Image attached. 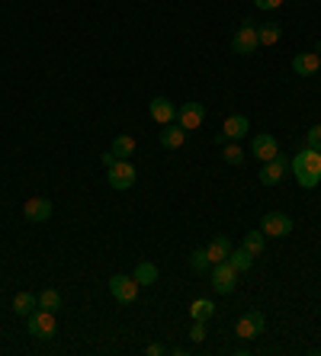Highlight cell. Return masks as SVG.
<instances>
[{
    "mask_svg": "<svg viewBox=\"0 0 321 356\" xmlns=\"http://www.w3.org/2000/svg\"><path fill=\"white\" fill-rule=\"evenodd\" d=\"M289 170H292V177H296V183L302 190H315L321 183V151L305 145L296 158L289 161Z\"/></svg>",
    "mask_w": 321,
    "mask_h": 356,
    "instance_id": "1",
    "label": "cell"
},
{
    "mask_svg": "<svg viewBox=\"0 0 321 356\" xmlns=\"http://www.w3.org/2000/svg\"><path fill=\"white\" fill-rule=\"evenodd\" d=\"M257 49H260V39H257V26L251 23V19H244V26H241L238 33L231 35V51H235V55H241V58H251Z\"/></svg>",
    "mask_w": 321,
    "mask_h": 356,
    "instance_id": "2",
    "label": "cell"
},
{
    "mask_svg": "<svg viewBox=\"0 0 321 356\" xmlns=\"http://www.w3.org/2000/svg\"><path fill=\"white\" fill-rule=\"evenodd\" d=\"M26 321H29V334L39 340H52L58 334V318H55V312H49V308H36Z\"/></svg>",
    "mask_w": 321,
    "mask_h": 356,
    "instance_id": "3",
    "label": "cell"
},
{
    "mask_svg": "<svg viewBox=\"0 0 321 356\" xmlns=\"http://www.w3.org/2000/svg\"><path fill=\"white\" fill-rule=\"evenodd\" d=\"M267 327V318L264 312H257V308H251V312H244V315L238 318V324H235V334H238L241 340H254L260 337Z\"/></svg>",
    "mask_w": 321,
    "mask_h": 356,
    "instance_id": "4",
    "label": "cell"
},
{
    "mask_svg": "<svg viewBox=\"0 0 321 356\" xmlns=\"http://www.w3.org/2000/svg\"><path fill=\"white\" fill-rule=\"evenodd\" d=\"M235 286H238V270H235L228 260L212 264V289L219 292V296H231V292H235Z\"/></svg>",
    "mask_w": 321,
    "mask_h": 356,
    "instance_id": "5",
    "label": "cell"
},
{
    "mask_svg": "<svg viewBox=\"0 0 321 356\" xmlns=\"http://www.w3.org/2000/svg\"><path fill=\"white\" fill-rule=\"evenodd\" d=\"M139 282H135V276H109V292H113L116 302H123V305H132L135 298H139Z\"/></svg>",
    "mask_w": 321,
    "mask_h": 356,
    "instance_id": "6",
    "label": "cell"
},
{
    "mask_svg": "<svg viewBox=\"0 0 321 356\" xmlns=\"http://www.w3.org/2000/svg\"><path fill=\"white\" fill-rule=\"evenodd\" d=\"M289 174V158L286 154H276L273 161H264V167H260V177L257 180L264 183V186H276V183H283Z\"/></svg>",
    "mask_w": 321,
    "mask_h": 356,
    "instance_id": "7",
    "label": "cell"
},
{
    "mask_svg": "<svg viewBox=\"0 0 321 356\" xmlns=\"http://www.w3.org/2000/svg\"><path fill=\"white\" fill-rule=\"evenodd\" d=\"M107 170H109V186H113V190H129V186H135V180H139L132 161H116Z\"/></svg>",
    "mask_w": 321,
    "mask_h": 356,
    "instance_id": "8",
    "label": "cell"
},
{
    "mask_svg": "<svg viewBox=\"0 0 321 356\" xmlns=\"http://www.w3.org/2000/svg\"><path fill=\"white\" fill-rule=\"evenodd\" d=\"M203 119H206V106L203 103H183V106H177V125L187 129V132H196L199 125H203Z\"/></svg>",
    "mask_w": 321,
    "mask_h": 356,
    "instance_id": "9",
    "label": "cell"
},
{
    "mask_svg": "<svg viewBox=\"0 0 321 356\" xmlns=\"http://www.w3.org/2000/svg\"><path fill=\"white\" fill-rule=\"evenodd\" d=\"M260 232H264L267 238H286V234L292 232V218H289L286 212H267L264 222H260Z\"/></svg>",
    "mask_w": 321,
    "mask_h": 356,
    "instance_id": "10",
    "label": "cell"
},
{
    "mask_svg": "<svg viewBox=\"0 0 321 356\" xmlns=\"http://www.w3.org/2000/svg\"><path fill=\"white\" fill-rule=\"evenodd\" d=\"M251 154H254L260 164H264V161H273L276 154H280V141L273 138V135H267V132L254 135V138H251Z\"/></svg>",
    "mask_w": 321,
    "mask_h": 356,
    "instance_id": "11",
    "label": "cell"
},
{
    "mask_svg": "<svg viewBox=\"0 0 321 356\" xmlns=\"http://www.w3.org/2000/svg\"><path fill=\"white\" fill-rule=\"evenodd\" d=\"M23 216H26V222H49L52 218V199H45V196L26 199Z\"/></svg>",
    "mask_w": 321,
    "mask_h": 356,
    "instance_id": "12",
    "label": "cell"
},
{
    "mask_svg": "<svg viewBox=\"0 0 321 356\" xmlns=\"http://www.w3.org/2000/svg\"><path fill=\"white\" fill-rule=\"evenodd\" d=\"M292 71L299 77H315L321 71V55L318 51H299L296 58H292Z\"/></svg>",
    "mask_w": 321,
    "mask_h": 356,
    "instance_id": "13",
    "label": "cell"
},
{
    "mask_svg": "<svg viewBox=\"0 0 321 356\" xmlns=\"http://www.w3.org/2000/svg\"><path fill=\"white\" fill-rule=\"evenodd\" d=\"M148 113H151V119H155L157 125H171L173 119H177V106H173L167 97H155V99H151Z\"/></svg>",
    "mask_w": 321,
    "mask_h": 356,
    "instance_id": "14",
    "label": "cell"
},
{
    "mask_svg": "<svg viewBox=\"0 0 321 356\" xmlns=\"http://www.w3.org/2000/svg\"><path fill=\"white\" fill-rule=\"evenodd\" d=\"M247 132H251V122H247V116H241V113H235V116H228V119L222 122L225 141H241Z\"/></svg>",
    "mask_w": 321,
    "mask_h": 356,
    "instance_id": "15",
    "label": "cell"
},
{
    "mask_svg": "<svg viewBox=\"0 0 321 356\" xmlns=\"http://www.w3.org/2000/svg\"><path fill=\"white\" fill-rule=\"evenodd\" d=\"M183 141H187V129H180V125H161V148L167 151H177L183 148Z\"/></svg>",
    "mask_w": 321,
    "mask_h": 356,
    "instance_id": "16",
    "label": "cell"
},
{
    "mask_svg": "<svg viewBox=\"0 0 321 356\" xmlns=\"http://www.w3.org/2000/svg\"><path fill=\"white\" fill-rule=\"evenodd\" d=\"M231 248H235V244H231L225 234H215V238L206 244V254H209V260H212V264H222V260H228Z\"/></svg>",
    "mask_w": 321,
    "mask_h": 356,
    "instance_id": "17",
    "label": "cell"
},
{
    "mask_svg": "<svg viewBox=\"0 0 321 356\" xmlns=\"http://www.w3.org/2000/svg\"><path fill=\"white\" fill-rule=\"evenodd\" d=\"M36 308H39V296H33V292H17V296H13V312H17V315L29 318Z\"/></svg>",
    "mask_w": 321,
    "mask_h": 356,
    "instance_id": "18",
    "label": "cell"
},
{
    "mask_svg": "<svg viewBox=\"0 0 321 356\" xmlns=\"http://www.w3.org/2000/svg\"><path fill=\"white\" fill-rule=\"evenodd\" d=\"M116 154L119 161H132V154H135V138L132 135H116L113 138V148H109Z\"/></svg>",
    "mask_w": 321,
    "mask_h": 356,
    "instance_id": "19",
    "label": "cell"
},
{
    "mask_svg": "<svg viewBox=\"0 0 321 356\" xmlns=\"http://www.w3.org/2000/svg\"><path fill=\"white\" fill-rule=\"evenodd\" d=\"M189 315H193V321H212L215 318V305H212V298H196L193 305H189Z\"/></svg>",
    "mask_w": 321,
    "mask_h": 356,
    "instance_id": "20",
    "label": "cell"
},
{
    "mask_svg": "<svg viewBox=\"0 0 321 356\" xmlns=\"http://www.w3.org/2000/svg\"><path fill=\"white\" fill-rule=\"evenodd\" d=\"M264 241H267L264 232H247V234H244V244H241V248H244L247 254L257 260V257H264Z\"/></svg>",
    "mask_w": 321,
    "mask_h": 356,
    "instance_id": "21",
    "label": "cell"
},
{
    "mask_svg": "<svg viewBox=\"0 0 321 356\" xmlns=\"http://www.w3.org/2000/svg\"><path fill=\"white\" fill-rule=\"evenodd\" d=\"M257 39H260V45H276V42L283 39V26H280V23H264V26H257Z\"/></svg>",
    "mask_w": 321,
    "mask_h": 356,
    "instance_id": "22",
    "label": "cell"
},
{
    "mask_svg": "<svg viewBox=\"0 0 321 356\" xmlns=\"http://www.w3.org/2000/svg\"><path fill=\"white\" fill-rule=\"evenodd\" d=\"M135 282H139V286H155L157 282V266L151 264V260H141V264L135 266Z\"/></svg>",
    "mask_w": 321,
    "mask_h": 356,
    "instance_id": "23",
    "label": "cell"
},
{
    "mask_svg": "<svg viewBox=\"0 0 321 356\" xmlns=\"http://www.w3.org/2000/svg\"><path fill=\"white\" fill-rule=\"evenodd\" d=\"M228 264L235 266V270H238V273H247V270H251V266H254V257H251V254H247L244 248H231V254H228Z\"/></svg>",
    "mask_w": 321,
    "mask_h": 356,
    "instance_id": "24",
    "label": "cell"
},
{
    "mask_svg": "<svg viewBox=\"0 0 321 356\" xmlns=\"http://www.w3.org/2000/svg\"><path fill=\"white\" fill-rule=\"evenodd\" d=\"M222 161H225V164H231V167H241V161H244V151H241L238 141H225Z\"/></svg>",
    "mask_w": 321,
    "mask_h": 356,
    "instance_id": "25",
    "label": "cell"
},
{
    "mask_svg": "<svg viewBox=\"0 0 321 356\" xmlns=\"http://www.w3.org/2000/svg\"><path fill=\"white\" fill-rule=\"evenodd\" d=\"M189 266H193V273H206V270H212V260H209L206 248H203V250H193V254H189Z\"/></svg>",
    "mask_w": 321,
    "mask_h": 356,
    "instance_id": "26",
    "label": "cell"
},
{
    "mask_svg": "<svg viewBox=\"0 0 321 356\" xmlns=\"http://www.w3.org/2000/svg\"><path fill=\"white\" fill-rule=\"evenodd\" d=\"M39 308H49V312L61 308V292L58 289H42L39 292Z\"/></svg>",
    "mask_w": 321,
    "mask_h": 356,
    "instance_id": "27",
    "label": "cell"
},
{
    "mask_svg": "<svg viewBox=\"0 0 321 356\" xmlns=\"http://www.w3.org/2000/svg\"><path fill=\"white\" fill-rule=\"evenodd\" d=\"M189 337H193V343H203V340H206V321H193Z\"/></svg>",
    "mask_w": 321,
    "mask_h": 356,
    "instance_id": "28",
    "label": "cell"
},
{
    "mask_svg": "<svg viewBox=\"0 0 321 356\" xmlns=\"http://www.w3.org/2000/svg\"><path fill=\"white\" fill-rule=\"evenodd\" d=\"M305 141H308V148L321 151V125H312V129H308V135H305Z\"/></svg>",
    "mask_w": 321,
    "mask_h": 356,
    "instance_id": "29",
    "label": "cell"
},
{
    "mask_svg": "<svg viewBox=\"0 0 321 356\" xmlns=\"http://www.w3.org/2000/svg\"><path fill=\"white\" fill-rule=\"evenodd\" d=\"M286 0H254V7L257 10H276V7H283Z\"/></svg>",
    "mask_w": 321,
    "mask_h": 356,
    "instance_id": "30",
    "label": "cell"
},
{
    "mask_svg": "<svg viewBox=\"0 0 321 356\" xmlns=\"http://www.w3.org/2000/svg\"><path fill=\"white\" fill-rule=\"evenodd\" d=\"M145 353H148V356H164L167 350H164V343H148V347H145Z\"/></svg>",
    "mask_w": 321,
    "mask_h": 356,
    "instance_id": "31",
    "label": "cell"
},
{
    "mask_svg": "<svg viewBox=\"0 0 321 356\" xmlns=\"http://www.w3.org/2000/svg\"><path fill=\"white\" fill-rule=\"evenodd\" d=\"M100 161H103V167H113V164H116V161H119V158H116L113 151H107V154H103V158H100Z\"/></svg>",
    "mask_w": 321,
    "mask_h": 356,
    "instance_id": "32",
    "label": "cell"
}]
</instances>
